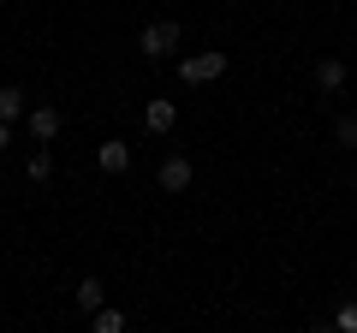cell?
<instances>
[{
  "mask_svg": "<svg viewBox=\"0 0 357 333\" xmlns=\"http://www.w3.org/2000/svg\"><path fill=\"white\" fill-rule=\"evenodd\" d=\"M227 48H203V54H185V60H178V84H215V77H227Z\"/></svg>",
  "mask_w": 357,
  "mask_h": 333,
  "instance_id": "1",
  "label": "cell"
},
{
  "mask_svg": "<svg viewBox=\"0 0 357 333\" xmlns=\"http://www.w3.org/2000/svg\"><path fill=\"white\" fill-rule=\"evenodd\" d=\"M178 42H185V30H178L173 18H155V24H143V30H137V48L149 54V60H173Z\"/></svg>",
  "mask_w": 357,
  "mask_h": 333,
  "instance_id": "2",
  "label": "cell"
},
{
  "mask_svg": "<svg viewBox=\"0 0 357 333\" xmlns=\"http://www.w3.org/2000/svg\"><path fill=\"white\" fill-rule=\"evenodd\" d=\"M191 179H197V166H191V155H167V161H161V173H155V185H161L167 196H178V191H191Z\"/></svg>",
  "mask_w": 357,
  "mask_h": 333,
  "instance_id": "3",
  "label": "cell"
},
{
  "mask_svg": "<svg viewBox=\"0 0 357 333\" xmlns=\"http://www.w3.org/2000/svg\"><path fill=\"white\" fill-rule=\"evenodd\" d=\"M96 166H102L107 179H119V173H131V143H126V137H107L102 149H96Z\"/></svg>",
  "mask_w": 357,
  "mask_h": 333,
  "instance_id": "4",
  "label": "cell"
},
{
  "mask_svg": "<svg viewBox=\"0 0 357 333\" xmlns=\"http://www.w3.org/2000/svg\"><path fill=\"white\" fill-rule=\"evenodd\" d=\"M173 125H178V107L167 102V95H155V102L143 107V131H149V137H167Z\"/></svg>",
  "mask_w": 357,
  "mask_h": 333,
  "instance_id": "5",
  "label": "cell"
},
{
  "mask_svg": "<svg viewBox=\"0 0 357 333\" xmlns=\"http://www.w3.org/2000/svg\"><path fill=\"white\" fill-rule=\"evenodd\" d=\"M316 90H321V95H340V90H345V60H340V54L316 60Z\"/></svg>",
  "mask_w": 357,
  "mask_h": 333,
  "instance_id": "6",
  "label": "cell"
},
{
  "mask_svg": "<svg viewBox=\"0 0 357 333\" xmlns=\"http://www.w3.org/2000/svg\"><path fill=\"white\" fill-rule=\"evenodd\" d=\"M72 297H77V309H84V316H96V309L107 304V286L96 280V274H84V280L72 286Z\"/></svg>",
  "mask_w": 357,
  "mask_h": 333,
  "instance_id": "7",
  "label": "cell"
},
{
  "mask_svg": "<svg viewBox=\"0 0 357 333\" xmlns=\"http://www.w3.org/2000/svg\"><path fill=\"white\" fill-rule=\"evenodd\" d=\"M30 137H36V143H54V137H60V107H30Z\"/></svg>",
  "mask_w": 357,
  "mask_h": 333,
  "instance_id": "8",
  "label": "cell"
},
{
  "mask_svg": "<svg viewBox=\"0 0 357 333\" xmlns=\"http://www.w3.org/2000/svg\"><path fill=\"white\" fill-rule=\"evenodd\" d=\"M30 114V102H24V90H18V84H0V119H6V125H18V119Z\"/></svg>",
  "mask_w": 357,
  "mask_h": 333,
  "instance_id": "9",
  "label": "cell"
},
{
  "mask_svg": "<svg viewBox=\"0 0 357 333\" xmlns=\"http://www.w3.org/2000/svg\"><path fill=\"white\" fill-rule=\"evenodd\" d=\"M89 333H126V309L102 304V309H96V316H89Z\"/></svg>",
  "mask_w": 357,
  "mask_h": 333,
  "instance_id": "10",
  "label": "cell"
},
{
  "mask_svg": "<svg viewBox=\"0 0 357 333\" xmlns=\"http://www.w3.org/2000/svg\"><path fill=\"white\" fill-rule=\"evenodd\" d=\"M333 143H340V149H357V114H340V125H333Z\"/></svg>",
  "mask_w": 357,
  "mask_h": 333,
  "instance_id": "11",
  "label": "cell"
},
{
  "mask_svg": "<svg viewBox=\"0 0 357 333\" xmlns=\"http://www.w3.org/2000/svg\"><path fill=\"white\" fill-rule=\"evenodd\" d=\"M333 327H340V333H357V297H345V304L333 309Z\"/></svg>",
  "mask_w": 357,
  "mask_h": 333,
  "instance_id": "12",
  "label": "cell"
},
{
  "mask_svg": "<svg viewBox=\"0 0 357 333\" xmlns=\"http://www.w3.org/2000/svg\"><path fill=\"white\" fill-rule=\"evenodd\" d=\"M24 173H30V179H48V173H54V161H48V149H36V155H30V161H24Z\"/></svg>",
  "mask_w": 357,
  "mask_h": 333,
  "instance_id": "13",
  "label": "cell"
},
{
  "mask_svg": "<svg viewBox=\"0 0 357 333\" xmlns=\"http://www.w3.org/2000/svg\"><path fill=\"white\" fill-rule=\"evenodd\" d=\"M13 149V125H6V119H0V155Z\"/></svg>",
  "mask_w": 357,
  "mask_h": 333,
  "instance_id": "14",
  "label": "cell"
},
{
  "mask_svg": "<svg viewBox=\"0 0 357 333\" xmlns=\"http://www.w3.org/2000/svg\"><path fill=\"white\" fill-rule=\"evenodd\" d=\"M310 333H340V327H333V321H316V327H310Z\"/></svg>",
  "mask_w": 357,
  "mask_h": 333,
  "instance_id": "15",
  "label": "cell"
},
{
  "mask_svg": "<svg viewBox=\"0 0 357 333\" xmlns=\"http://www.w3.org/2000/svg\"><path fill=\"white\" fill-rule=\"evenodd\" d=\"M351 191H357V173H351Z\"/></svg>",
  "mask_w": 357,
  "mask_h": 333,
  "instance_id": "16",
  "label": "cell"
}]
</instances>
